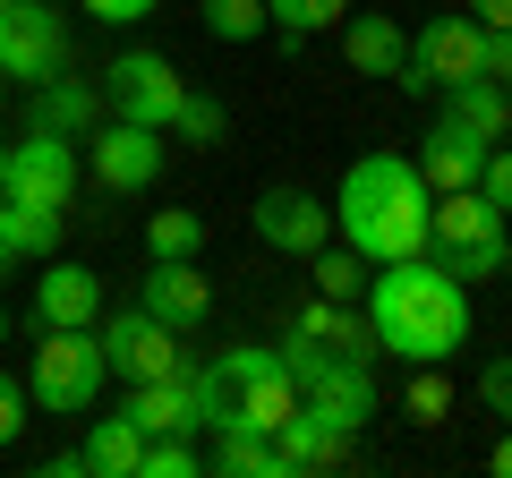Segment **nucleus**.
Listing matches in <instances>:
<instances>
[{"mask_svg": "<svg viewBox=\"0 0 512 478\" xmlns=\"http://www.w3.org/2000/svg\"><path fill=\"white\" fill-rule=\"evenodd\" d=\"M367 333H376L384 359H410V368H444L461 342H470V282H453L436 257H393L367 274Z\"/></svg>", "mask_w": 512, "mask_h": 478, "instance_id": "f257e3e1", "label": "nucleus"}, {"mask_svg": "<svg viewBox=\"0 0 512 478\" xmlns=\"http://www.w3.org/2000/svg\"><path fill=\"white\" fill-rule=\"evenodd\" d=\"M427 205H436V188L419 180L410 154H359L342 171V197H333V239L359 248L367 265L419 257L427 248Z\"/></svg>", "mask_w": 512, "mask_h": 478, "instance_id": "f03ea898", "label": "nucleus"}, {"mask_svg": "<svg viewBox=\"0 0 512 478\" xmlns=\"http://www.w3.org/2000/svg\"><path fill=\"white\" fill-rule=\"evenodd\" d=\"M205 402H214V427H256V436H274L282 419L299 410V376L282 350L265 342H239L222 359H205ZM205 427V436H214Z\"/></svg>", "mask_w": 512, "mask_h": 478, "instance_id": "7ed1b4c3", "label": "nucleus"}, {"mask_svg": "<svg viewBox=\"0 0 512 478\" xmlns=\"http://www.w3.org/2000/svg\"><path fill=\"white\" fill-rule=\"evenodd\" d=\"M419 257H436L453 282H495L512 265V231H504V214H495L478 188H444V197L427 205V248Z\"/></svg>", "mask_w": 512, "mask_h": 478, "instance_id": "20e7f679", "label": "nucleus"}, {"mask_svg": "<svg viewBox=\"0 0 512 478\" xmlns=\"http://www.w3.org/2000/svg\"><path fill=\"white\" fill-rule=\"evenodd\" d=\"M111 359L103 342H94V325H43L35 359H26V393H35V410H52V419H86L94 393H103Z\"/></svg>", "mask_w": 512, "mask_h": 478, "instance_id": "39448f33", "label": "nucleus"}, {"mask_svg": "<svg viewBox=\"0 0 512 478\" xmlns=\"http://www.w3.org/2000/svg\"><path fill=\"white\" fill-rule=\"evenodd\" d=\"M282 359H291V376H299V410H308L316 427H333V436H359L367 419H376V376L359 368V359H333V350H316V342H282Z\"/></svg>", "mask_w": 512, "mask_h": 478, "instance_id": "423d86ee", "label": "nucleus"}, {"mask_svg": "<svg viewBox=\"0 0 512 478\" xmlns=\"http://www.w3.org/2000/svg\"><path fill=\"white\" fill-rule=\"evenodd\" d=\"M478 52H487V26H478L470 9H444V18H427L419 35H410L402 77H393V86L444 94V86H461V77H478Z\"/></svg>", "mask_w": 512, "mask_h": 478, "instance_id": "0eeeda50", "label": "nucleus"}, {"mask_svg": "<svg viewBox=\"0 0 512 478\" xmlns=\"http://www.w3.org/2000/svg\"><path fill=\"white\" fill-rule=\"evenodd\" d=\"M180 94H188V77L171 69L163 52H120L103 69V111L111 120H137V129H171Z\"/></svg>", "mask_w": 512, "mask_h": 478, "instance_id": "6e6552de", "label": "nucleus"}, {"mask_svg": "<svg viewBox=\"0 0 512 478\" xmlns=\"http://www.w3.org/2000/svg\"><path fill=\"white\" fill-rule=\"evenodd\" d=\"M69 69V26H60L52 0H9L0 9V77L43 86V77Z\"/></svg>", "mask_w": 512, "mask_h": 478, "instance_id": "1a4fd4ad", "label": "nucleus"}, {"mask_svg": "<svg viewBox=\"0 0 512 478\" xmlns=\"http://www.w3.org/2000/svg\"><path fill=\"white\" fill-rule=\"evenodd\" d=\"M77 180H86V163H77V137L26 129L18 146H9V180H0V197H26V205H52V214H69V205H77Z\"/></svg>", "mask_w": 512, "mask_h": 478, "instance_id": "9d476101", "label": "nucleus"}, {"mask_svg": "<svg viewBox=\"0 0 512 478\" xmlns=\"http://www.w3.org/2000/svg\"><path fill=\"white\" fill-rule=\"evenodd\" d=\"M86 171L111 197H137V188L163 180V129H137V120H103L86 137Z\"/></svg>", "mask_w": 512, "mask_h": 478, "instance_id": "9b49d317", "label": "nucleus"}, {"mask_svg": "<svg viewBox=\"0 0 512 478\" xmlns=\"http://www.w3.org/2000/svg\"><path fill=\"white\" fill-rule=\"evenodd\" d=\"M94 342H103L111 376H128V385H146V376H171V368H180V333L154 325L146 308H120L103 333H94Z\"/></svg>", "mask_w": 512, "mask_h": 478, "instance_id": "f8f14e48", "label": "nucleus"}, {"mask_svg": "<svg viewBox=\"0 0 512 478\" xmlns=\"http://www.w3.org/2000/svg\"><path fill=\"white\" fill-rule=\"evenodd\" d=\"M256 239L282 248V257H316L333 239V205L308 197V188H265V197H256Z\"/></svg>", "mask_w": 512, "mask_h": 478, "instance_id": "ddd939ff", "label": "nucleus"}, {"mask_svg": "<svg viewBox=\"0 0 512 478\" xmlns=\"http://www.w3.org/2000/svg\"><path fill=\"white\" fill-rule=\"evenodd\" d=\"M137 308H146L154 325H171V333H197L205 316H214V282L197 274V257H154V274H146V291H137Z\"/></svg>", "mask_w": 512, "mask_h": 478, "instance_id": "4468645a", "label": "nucleus"}, {"mask_svg": "<svg viewBox=\"0 0 512 478\" xmlns=\"http://www.w3.org/2000/svg\"><path fill=\"white\" fill-rule=\"evenodd\" d=\"M410 163H419V180L436 188V197H444V188H478V171H487V137H478V129H461L453 111H444V120L427 129V146L410 154Z\"/></svg>", "mask_w": 512, "mask_h": 478, "instance_id": "2eb2a0df", "label": "nucleus"}, {"mask_svg": "<svg viewBox=\"0 0 512 478\" xmlns=\"http://www.w3.org/2000/svg\"><path fill=\"white\" fill-rule=\"evenodd\" d=\"M291 333H299V342H316V350H333V359H359V368L376 359V333H367L359 299H325V291H316L308 308L291 316Z\"/></svg>", "mask_w": 512, "mask_h": 478, "instance_id": "dca6fc26", "label": "nucleus"}, {"mask_svg": "<svg viewBox=\"0 0 512 478\" xmlns=\"http://www.w3.org/2000/svg\"><path fill=\"white\" fill-rule=\"evenodd\" d=\"M103 316V274L94 265H52L35 282V325H94Z\"/></svg>", "mask_w": 512, "mask_h": 478, "instance_id": "f3484780", "label": "nucleus"}, {"mask_svg": "<svg viewBox=\"0 0 512 478\" xmlns=\"http://www.w3.org/2000/svg\"><path fill=\"white\" fill-rule=\"evenodd\" d=\"M274 461H282V478H316V470H342V461H350V436H333V427H316L308 410H291V419L274 427Z\"/></svg>", "mask_w": 512, "mask_h": 478, "instance_id": "a211bd4d", "label": "nucleus"}, {"mask_svg": "<svg viewBox=\"0 0 512 478\" xmlns=\"http://www.w3.org/2000/svg\"><path fill=\"white\" fill-rule=\"evenodd\" d=\"M35 129L77 137V146H86V137L103 129V86H77V77H43V86H35Z\"/></svg>", "mask_w": 512, "mask_h": 478, "instance_id": "6ab92c4d", "label": "nucleus"}, {"mask_svg": "<svg viewBox=\"0 0 512 478\" xmlns=\"http://www.w3.org/2000/svg\"><path fill=\"white\" fill-rule=\"evenodd\" d=\"M402 52H410V35L384 9H359V18H342V60L359 77H402Z\"/></svg>", "mask_w": 512, "mask_h": 478, "instance_id": "aec40b11", "label": "nucleus"}, {"mask_svg": "<svg viewBox=\"0 0 512 478\" xmlns=\"http://www.w3.org/2000/svg\"><path fill=\"white\" fill-rule=\"evenodd\" d=\"M444 111H453L461 129H478L487 146L512 137V86H495V77H461V86H444Z\"/></svg>", "mask_w": 512, "mask_h": 478, "instance_id": "412c9836", "label": "nucleus"}, {"mask_svg": "<svg viewBox=\"0 0 512 478\" xmlns=\"http://www.w3.org/2000/svg\"><path fill=\"white\" fill-rule=\"evenodd\" d=\"M205 470H222V478H282V461H274V436H256V427H214Z\"/></svg>", "mask_w": 512, "mask_h": 478, "instance_id": "4be33fe9", "label": "nucleus"}, {"mask_svg": "<svg viewBox=\"0 0 512 478\" xmlns=\"http://www.w3.org/2000/svg\"><path fill=\"white\" fill-rule=\"evenodd\" d=\"M137 461H146V436H137V419H94L86 427V470L94 478H137Z\"/></svg>", "mask_w": 512, "mask_h": 478, "instance_id": "5701e85b", "label": "nucleus"}, {"mask_svg": "<svg viewBox=\"0 0 512 478\" xmlns=\"http://www.w3.org/2000/svg\"><path fill=\"white\" fill-rule=\"evenodd\" d=\"M0 222H9V248H18V257H52L60 231H69V214H52V205H26V197H0Z\"/></svg>", "mask_w": 512, "mask_h": 478, "instance_id": "b1692460", "label": "nucleus"}, {"mask_svg": "<svg viewBox=\"0 0 512 478\" xmlns=\"http://www.w3.org/2000/svg\"><path fill=\"white\" fill-rule=\"evenodd\" d=\"M350 18V0H265V26L282 43H308V35H333Z\"/></svg>", "mask_w": 512, "mask_h": 478, "instance_id": "393cba45", "label": "nucleus"}, {"mask_svg": "<svg viewBox=\"0 0 512 478\" xmlns=\"http://www.w3.org/2000/svg\"><path fill=\"white\" fill-rule=\"evenodd\" d=\"M205 248V214L197 205H163V214H146V257H197Z\"/></svg>", "mask_w": 512, "mask_h": 478, "instance_id": "a878e982", "label": "nucleus"}, {"mask_svg": "<svg viewBox=\"0 0 512 478\" xmlns=\"http://www.w3.org/2000/svg\"><path fill=\"white\" fill-rule=\"evenodd\" d=\"M197 26L214 43H256V35H265V0H205Z\"/></svg>", "mask_w": 512, "mask_h": 478, "instance_id": "bb28decb", "label": "nucleus"}, {"mask_svg": "<svg viewBox=\"0 0 512 478\" xmlns=\"http://www.w3.org/2000/svg\"><path fill=\"white\" fill-rule=\"evenodd\" d=\"M308 265H316V291H325V299H359L367 291V274H359L367 257H359V248H333V239H325Z\"/></svg>", "mask_w": 512, "mask_h": 478, "instance_id": "cd10ccee", "label": "nucleus"}, {"mask_svg": "<svg viewBox=\"0 0 512 478\" xmlns=\"http://www.w3.org/2000/svg\"><path fill=\"white\" fill-rule=\"evenodd\" d=\"M205 453L197 436H146V461H137V478H197Z\"/></svg>", "mask_w": 512, "mask_h": 478, "instance_id": "c85d7f7f", "label": "nucleus"}, {"mask_svg": "<svg viewBox=\"0 0 512 478\" xmlns=\"http://www.w3.org/2000/svg\"><path fill=\"white\" fill-rule=\"evenodd\" d=\"M163 137H188V146H214V137H222V103H214V94H197V86H188Z\"/></svg>", "mask_w": 512, "mask_h": 478, "instance_id": "c756f323", "label": "nucleus"}, {"mask_svg": "<svg viewBox=\"0 0 512 478\" xmlns=\"http://www.w3.org/2000/svg\"><path fill=\"white\" fill-rule=\"evenodd\" d=\"M444 410H453V385H444L436 368H419V376H410V419H419V427H436Z\"/></svg>", "mask_w": 512, "mask_h": 478, "instance_id": "7c9ffc66", "label": "nucleus"}, {"mask_svg": "<svg viewBox=\"0 0 512 478\" xmlns=\"http://www.w3.org/2000/svg\"><path fill=\"white\" fill-rule=\"evenodd\" d=\"M478 197H487L495 214H512V137H504V146H487V171H478Z\"/></svg>", "mask_w": 512, "mask_h": 478, "instance_id": "2f4dec72", "label": "nucleus"}, {"mask_svg": "<svg viewBox=\"0 0 512 478\" xmlns=\"http://www.w3.org/2000/svg\"><path fill=\"white\" fill-rule=\"evenodd\" d=\"M26 410H35V393L0 368V444H18V436H26Z\"/></svg>", "mask_w": 512, "mask_h": 478, "instance_id": "473e14b6", "label": "nucleus"}, {"mask_svg": "<svg viewBox=\"0 0 512 478\" xmlns=\"http://www.w3.org/2000/svg\"><path fill=\"white\" fill-rule=\"evenodd\" d=\"M478 402H487V410H495V419H504V427H512V359H495V368H487V376H478Z\"/></svg>", "mask_w": 512, "mask_h": 478, "instance_id": "72a5a7b5", "label": "nucleus"}, {"mask_svg": "<svg viewBox=\"0 0 512 478\" xmlns=\"http://www.w3.org/2000/svg\"><path fill=\"white\" fill-rule=\"evenodd\" d=\"M478 77L512 86V26H487V52H478Z\"/></svg>", "mask_w": 512, "mask_h": 478, "instance_id": "f704fd0d", "label": "nucleus"}, {"mask_svg": "<svg viewBox=\"0 0 512 478\" xmlns=\"http://www.w3.org/2000/svg\"><path fill=\"white\" fill-rule=\"evenodd\" d=\"M163 0H86V18H103V26H137V18H154Z\"/></svg>", "mask_w": 512, "mask_h": 478, "instance_id": "c9c22d12", "label": "nucleus"}, {"mask_svg": "<svg viewBox=\"0 0 512 478\" xmlns=\"http://www.w3.org/2000/svg\"><path fill=\"white\" fill-rule=\"evenodd\" d=\"M461 9H470L478 26H512V0H461Z\"/></svg>", "mask_w": 512, "mask_h": 478, "instance_id": "e433bc0d", "label": "nucleus"}, {"mask_svg": "<svg viewBox=\"0 0 512 478\" xmlns=\"http://www.w3.org/2000/svg\"><path fill=\"white\" fill-rule=\"evenodd\" d=\"M487 470H495V478H512V427H504V436H495V453H487Z\"/></svg>", "mask_w": 512, "mask_h": 478, "instance_id": "4c0bfd02", "label": "nucleus"}, {"mask_svg": "<svg viewBox=\"0 0 512 478\" xmlns=\"http://www.w3.org/2000/svg\"><path fill=\"white\" fill-rule=\"evenodd\" d=\"M9 265H18V248H9V222H0V274H9Z\"/></svg>", "mask_w": 512, "mask_h": 478, "instance_id": "58836bf2", "label": "nucleus"}, {"mask_svg": "<svg viewBox=\"0 0 512 478\" xmlns=\"http://www.w3.org/2000/svg\"><path fill=\"white\" fill-rule=\"evenodd\" d=\"M0 180H9V137H0Z\"/></svg>", "mask_w": 512, "mask_h": 478, "instance_id": "ea45409f", "label": "nucleus"}, {"mask_svg": "<svg viewBox=\"0 0 512 478\" xmlns=\"http://www.w3.org/2000/svg\"><path fill=\"white\" fill-rule=\"evenodd\" d=\"M0 342H9V308H0Z\"/></svg>", "mask_w": 512, "mask_h": 478, "instance_id": "a19ab883", "label": "nucleus"}, {"mask_svg": "<svg viewBox=\"0 0 512 478\" xmlns=\"http://www.w3.org/2000/svg\"><path fill=\"white\" fill-rule=\"evenodd\" d=\"M0 111H9V77H0Z\"/></svg>", "mask_w": 512, "mask_h": 478, "instance_id": "79ce46f5", "label": "nucleus"}, {"mask_svg": "<svg viewBox=\"0 0 512 478\" xmlns=\"http://www.w3.org/2000/svg\"><path fill=\"white\" fill-rule=\"evenodd\" d=\"M0 9H9V0H0Z\"/></svg>", "mask_w": 512, "mask_h": 478, "instance_id": "37998d69", "label": "nucleus"}]
</instances>
